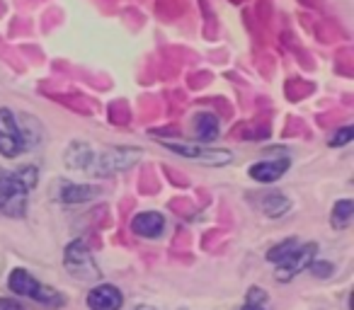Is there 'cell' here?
Masks as SVG:
<instances>
[{
	"label": "cell",
	"mask_w": 354,
	"mask_h": 310,
	"mask_svg": "<svg viewBox=\"0 0 354 310\" xmlns=\"http://www.w3.org/2000/svg\"><path fill=\"white\" fill-rule=\"evenodd\" d=\"M37 177H27L25 173H0V211L20 216L25 211L27 192L35 187Z\"/></svg>",
	"instance_id": "1"
},
{
	"label": "cell",
	"mask_w": 354,
	"mask_h": 310,
	"mask_svg": "<svg viewBox=\"0 0 354 310\" xmlns=\"http://www.w3.org/2000/svg\"><path fill=\"white\" fill-rule=\"evenodd\" d=\"M10 291H15L17 296H27V298L37 300V303H44V305H64V298L56 293L54 289L49 286H41L30 271L25 269H15L10 274Z\"/></svg>",
	"instance_id": "2"
},
{
	"label": "cell",
	"mask_w": 354,
	"mask_h": 310,
	"mask_svg": "<svg viewBox=\"0 0 354 310\" xmlns=\"http://www.w3.org/2000/svg\"><path fill=\"white\" fill-rule=\"evenodd\" d=\"M66 267H68V271L75 276V279H97L100 271H97V264H95L93 255H90L88 245H83V242H71L68 247H66Z\"/></svg>",
	"instance_id": "3"
},
{
	"label": "cell",
	"mask_w": 354,
	"mask_h": 310,
	"mask_svg": "<svg viewBox=\"0 0 354 310\" xmlns=\"http://www.w3.org/2000/svg\"><path fill=\"white\" fill-rule=\"evenodd\" d=\"M22 151H25V138L17 128L15 117L10 109H0V155L15 158Z\"/></svg>",
	"instance_id": "4"
},
{
	"label": "cell",
	"mask_w": 354,
	"mask_h": 310,
	"mask_svg": "<svg viewBox=\"0 0 354 310\" xmlns=\"http://www.w3.org/2000/svg\"><path fill=\"white\" fill-rule=\"evenodd\" d=\"M318 247L313 242H306V245H296L284 260L279 262V271H277V279L279 281H289L291 276H296L299 271H304L306 267L313 262Z\"/></svg>",
	"instance_id": "5"
},
{
	"label": "cell",
	"mask_w": 354,
	"mask_h": 310,
	"mask_svg": "<svg viewBox=\"0 0 354 310\" xmlns=\"http://www.w3.org/2000/svg\"><path fill=\"white\" fill-rule=\"evenodd\" d=\"M162 146L170 148V151L180 153L189 160H199L204 165H226L231 163V153L228 151H209V148L202 146H192V143H172V141H162Z\"/></svg>",
	"instance_id": "6"
},
{
	"label": "cell",
	"mask_w": 354,
	"mask_h": 310,
	"mask_svg": "<svg viewBox=\"0 0 354 310\" xmlns=\"http://www.w3.org/2000/svg\"><path fill=\"white\" fill-rule=\"evenodd\" d=\"M124 303V296L117 286L100 284L88 293V308L90 310H119Z\"/></svg>",
	"instance_id": "7"
},
{
	"label": "cell",
	"mask_w": 354,
	"mask_h": 310,
	"mask_svg": "<svg viewBox=\"0 0 354 310\" xmlns=\"http://www.w3.org/2000/svg\"><path fill=\"white\" fill-rule=\"evenodd\" d=\"M162 228H165V218H162L160 213H153V211L138 213V216L131 221V231L143 238H158L162 233Z\"/></svg>",
	"instance_id": "8"
},
{
	"label": "cell",
	"mask_w": 354,
	"mask_h": 310,
	"mask_svg": "<svg viewBox=\"0 0 354 310\" xmlns=\"http://www.w3.org/2000/svg\"><path fill=\"white\" fill-rule=\"evenodd\" d=\"M289 170V160L281 158V160H267V163H257L250 168V177L257 180V182H274L279 180L281 175Z\"/></svg>",
	"instance_id": "9"
},
{
	"label": "cell",
	"mask_w": 354,
	"mask_h": 310,
	"mask_svg": "<svg viewBox=\"0 0 354 310\" xmlns=\"http://www.w3.org/2000/svg\"><path fill=\"white\" fill-rule=\"evenodd\" d=\"M194 126H197L199 141H214L218 136V119L214 114H199Z\"/></svg>",
	"instance_id": "10"
},
{
	"label": "cell",
	"mask_w": 354,
	"mask_h": 310,
	"mask_svg": "<svg viewBox=\"0 0 354 310\" xmlns=\"http://www.w3.org/2000/svg\"><path fill=\"white\" fill-rule=\"evenodd\" d=\"M352 211H354V204L349 202V199H344V202H337L333 209V226L335 228H347L349 221H352Z\"/></svg>",
	"instance_id": "11"
},
{
	"label": "cell",
	"mask_w": 354,
	"mask_h": 310,
	"mask_svg": "<svg viewBox=\"0 0 354 310\" xmlns=\"http://www.w3.org/2000/svg\"><path fill=\"white\" fill-rule=\"evenodd\" d=\"M95 197V189L93 187H78V184H66L64 192H61V199L64 202H88V199Z\"/></svg>",
	"instance_id": "12"
},
{
	"label": "cell",
	"mask_w": 354,
	"mask_h": 310,
	"mask_svg": "<svg viewBox=\"0 0 354 310\" xmlns=\"http://www.w3.org/2000/svg\"><path fill=\"white\" fill-rule=\"evenodd\" d=\"M296 245H299V242H296V240H284V242H281V245L272 247V250L267 252V260H270V262H277V264H279V262L284 260V257L289 255V252L294 250Z\"/></svg>",
	"instance_id": "13"
},
{
	"label": "cell",
	"mask_w": 354,
	"mask_h": 310,
	"mask_svg": "<svg viewBox=\"0 0 354 310\" xmlns=\"http://www.w3.org/2000/svg\"><path fill=\"white\" fill-rule=\"evenodd\" d=\"M265 293H262V289H252L250 296H248V303L243 305V310H265Z\"/></svg>",
	"instance_id": "14"
},
{
	"label": "cell",
	"mask_w": 354,
	"mask_h": 310,
	"mask_svg": "<svg viewBox=\"0 0 354 310\" xmlns=\"http://www.w3.org/2000/svg\"><path fill=\"white\" fill-rule=\"evenodd\" d=\"M352 133H354V128L352 126H344V128H339L337 133H335V138L330 141V146H344V143H349L352 141Z\"/></svg>",
	"instance_id": "15"
},
{
	"label": "cell",
	"mask_w": 354,
	"mask_h": 310,
	"mask_svg": "<svg viewBox=\"0 0 354 310\" xmlns=\"http://www.w3.org/2000/svg\"><path fill=\"white\" fill-rule=\"evenodd\" d=\"M0 310H25V308L12 298H0Z\"/></svg>",
	"instance_id": "16"
},
{
	"label": "cell",
	"mask_w": 354,
	"mask_h": 310,
	"mask_svg": "<svg viewBox=\"0 0 354 310\" xmlns=\"http://www.w3.org/2000/svg\"><path fill=\"white\" fill-rule=\"evenodd\" d=\"M136 310H153V308H151V305H138Z\"/></svg>",
	"instance_id": "17"
}]
</instances>
